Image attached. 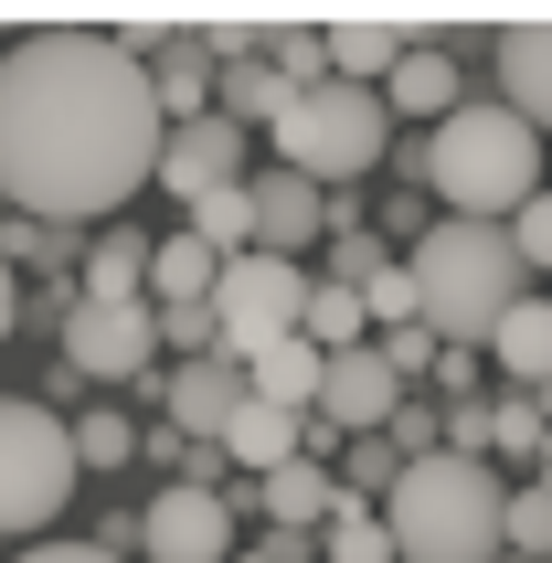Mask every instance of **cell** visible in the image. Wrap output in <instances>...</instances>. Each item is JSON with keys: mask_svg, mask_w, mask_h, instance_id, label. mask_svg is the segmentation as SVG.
<instances>
[{"mask_svg": "<svg viewBox=\"0 0 552 563\" xmlns=\"http://www.w3.org/2000/svg\"><path fill=\"white\" fill-rule=\"evenodd\" d=\"M362 319H383V330H415V277H404V255L362 277Z\"/></svg>", "mask_w": 552, "mask_h": 563, "instance_id": "30", "label": "cell"}, {"mask_svg": "<svg viewBox=\"0 0 552 563\" xmlns=\"http://www.w3.org/2000/svg\"><path fill=\"white\" fill-rule=\"evenodd\" d=\"M150 64H128L107 32H32L0 54V202L22 223H118L159 170Z\"/></svg>", "mask_w": 552, "mask_h": 563, "instance_id": "1", "label": "cell"}, {"mask_svg": "<svg viewBox=\"0 0 552 563\" xmlns=\"http://www.w3.org/2000/svg\"><path fill=\"white\" fill-rule=\"evenodd\" d=\"M191 245H213V255H255V202H245V181H223V191H202L191 202V223H181Z\"/></svg>", "mask_w": 552, "mask_h": 563, "instance_id": "26", "label": "cell"}, {"mask_svg": "<svg viewBox=\"0 0 552 563\" xmlns=\"http://www.w3.org/2000/svg\"><path fill=\"white\" fill-rule=\"evenodd\" d=\"M11 319H22V287H11V266H0V341H11Z\"/></svg>", "mask_w": 552, "mask_h": 563, "instance_id": "36", "label": "cell"}, {"mask_svg": "<svg viewBox=\"0 0 552 563\" xmlns=\"http://www.w3.org/2000/svg\"><path fill=\"white\" fill-rule=\"evenodd\" d=\"M319 43H330V75H340V86H372V96H383V75H394V54H404V22H394V11H340V22H319Z\"/></svg>", "mask_w": 552, "mask_h": 563, "instance_id": "16", "label": "cell"}, {"mask_svg": "<svg viewBox=\"0 0 552 563\" xmlns=\"http://www.w3.org/2000/svg\"><path fill=\"white\" fill-rule=\"evenodd\" d=\"M531 446H542V405L531 394H499L489 405V457H531Z\"/></svg>", "mask_w": 552, "mask_h": 563, "instance_id": "31", "label": "cell"}, {"mask_svg": "<svg viewBox=\"0 0 552 563\" xmlns=\"http://www.w3.org/2000/svg\"><path fill=\"white\" fill-rule=\"evenodd\" d=\"M489 64H499V107H510L531 139H552V11L499 22L489 32Z\"/></svg>", "mask_w": 552, "mask_h": 563, "instance_id": "12", "label": "cell"}, {"mask_svg": "<svg viewBox=\"0 0 552 563\" xmlns=\"http://www.w3.org/2000/svg\"><path fill=\"white\" fill-rule=\"evenodd\" d=\"M150 96H159V118L181 128V118H213V54L191 43V32H170L150 54Z\"/></svg>", "mask_w": 552, "mask_h": 563, "instance_id": "21", "label": "cell"}, {"mask_svg": "<svg viewBox=\"0 0 552 563\" xmlns=\"http://www.w3.org/2000/svg\"><path fill=\"white\" fill-rule=\"evenodd\" d=\"M159 405H170V426H181L191 446H223V426L245 415V373H234L223 351H202V362H170Z\"/></svg>", "mask_w": 552, "mask_h": 563, "instance_id": "14", "label": "cell"}, {"mask_svg": "<svg viewBox=\"0 0 552 563\" xmlns=\"http://www.w3.org/2000/svg\"><path fill=\"white\" fill-rule=\"evenodd\" d=\"M510 255H521L531 277H552V191H531L521 213H510Z\"/></svg>", "mask_w": 552, "mask_h": 563, "instance_id": "33", "label": "cell"}, {"mask_svg": "<svg viewBox=\"0 0 552 563\" xmlns=\"http://www.w3.org/2000/svg\"><path fill=\"white\" fill-rule=\"evenodd\" d=\"M510 521V489H499L489 457H415V468L383 489V532H394V563H499Z\"/></svg>", "mask_w": 552, "mask_h": 563, "instance_id": "3", "label": "cell"}, {"mask_svg": "<svg viewBox=\"0 0 552 563\" xmlns=\"http://www.w3.org/2000/svg\"><path fill=\"white\" fill-rule=\"evenodd\" d=\"M499 542H510V553L521 563H552V489H510V521H499Z\"/></svg>", "mask_w": 552, "mask_h": 563, "instance_id": "28", "label": "cell"}, {"mask_svg": "<svg viewBox=\"0 0 552 563\" xmlns=\"http://www.w3.org/2000/svg\"><path fill=\"white\" fill-rule=\"evenodd\" d=\"M383 118H457V54L446 43H404L394 75H383Z\"/></svg>", "mask_w": 552, "mask_h": 563, "instance_id": "15", "label": "cell"}, {"mask_svg": "<svg viewBox=\"0 0 552 563\" xmlns=\"http://www.w3.org/2000/svg\"><path fill=\"white\" fill-rule=\"evenodd\" d=\"M415 159H426V191L457 223H510L531 191H542V139H531L510 107H457V118H435V139Z\"/></svg>", "mask_w": 552, "mask_h": 563, "instance_id": "4", "label": "cell"}, {"mask_svg": "<svg viewBox=\"0 0 552 563\" xmlns=\"http://www.w3.org/2000/svg\"><path fill=\"white\" fill-rule=\"evenodd\" d=\"M499 563H521V553H499Z\"/></svg>", "mask_w": 552, "mask_h": 563, "instance_id": "37", "label": "cell"}, {"mask_svg": "<svg viewBox=\"0 0 552 563\" xmlns=\"http://www.w3.org/2000/svg\"><path fill=\"white\" fill-rule=\"evenodd\" d=\"M319 362H330V351L276 341V351H255V362H234V373H245L255 405H276V415H298V426H308V405H319Z\"/></svg>", "mask_w": 552, "mask_h": 563, "instance_id": "20", "label": "cell"}, {"mask_svg": "<svg viewBox=\"0 0 552 563\" xmlns=\"http://www.w3.org/2000/svg\"><path fill=\"white\" fill-rule=\"evenodd\" d=\"M330 500H340V478L319 468V457H287V468L255 478V510H266L276 532H319V521H330Z\"/></svg>", "mask_w": 552, "mask_h": 563, "instance_id": "19", "label": "cell"}, {"mask_svg": "<svg viewBox=\"0 0 552 563\" xmlns=\"http://www.w3.org/2000/svg\"><path fill=\"white\" fill-rule=\"evenodd\" d=\"M404 277H415V319H426L446 351H489V330L510 319L521 298V255H510V223H457L435 213L404 255Z\"/></svg>", "mask_w": 552, "mask_h": 563, "instance_id": "2", "label": "cell"}, {"mask_svg": "<svg viewBox=\"0 0 552 563\" xmlns=\"http://www.w3.org/2000/svg\"><path fill=\"white\" fill-rule=\"evenodd\" d=\"M372 351H383V373H394V383H415V373H435V362H446V341H435L426 319H415V330H383Z\"/></svg>", "mask_w": 552, "mask_h": 563, "instance_id": "32", "label": "cell"}, {"mask_svg": "<svg viewBox=\"0 0 552 563\" xmlns=\"http://www.w3.org/2000/svg\"><path fill=\"white\" fill-rule=\"evenodd\" d=\"M245 202H255V255H287V266H298V255L330 234V191L298 181V170H255Z\"/></svg>", "mask_w": 552, "mask_h": 563, "instance_id": "13", "label": "cell"}, {"mask_svg": "<svg viewBox=\"0 0 552 563\" xmlns=\"http://www.w3.org/2000/svg\"><path fill=\"white\" fill-rule=\"evenodd\" d=\"M159 362V309L150 298H118V309H64V373H86V383H128V373H150Z\"/></svg>", "mask_w": 552, "mask_h": 563, "instance_id": "8", "label": "cell"}, {"mask_svg": "<svg viewBox=\"0 0 552 563\" xmlns=\"http://www.w3.org/2000/svg\"><path fill=\"white\" fill-rule=\"evenodd\" d=\"M159 351H191L202 362L213 351V309H159Z\"/></svg>", "mask_w": 552, "mask_h": 563, "instance_id": "34", "label": "cell"}, {"mask_svg": "<svg viewBox=\"0 0 552 563\" xmlns=\"http://www.w3.org/2000/svg\"><path fill=\"white\" fill-rule=\"evenodd\" d=\"M139 553H150V563H234V500L170 478V489L139 510Z\"/></svg>", "mask_w": 552, "mask_h": 563, "instance_id": "9", "label": "cell"}, {"mask_svg": "<svg viewBox=\"0 0 552 563\" xmlns=\"http://www.w3.org/2000/svg\"><path fill=\"white\" fill-rule=\"evenodd\" d=\"M75 426H64L43 394H0V532H54L64 500H75Z\"/></svg>", "mask_w": 552, "mask_h": 563, "instance_id": "6", "label": "cell"}, {"mask_svg": "<svg viewBox=\"0 0 552 563\" xmlns=\"http://www.w3.org/2000/svg\"><path fill=\"white\" fill-rule=\"evenodd\" d=\"M383 150H394V118H383V96L372 86H308L276 107V170H298V181H362V170H383Z\"/></svg>", "mask_w": 552, "mask_h": 563, "instance_id": "5", "label": "cell"}, {"mask_svg": "<svg viewBox=\"0 0 552 563\" xmlns=\"http://www.w3.org/2000/svg\"><path fill=\"white\" fill-rule=\"evenodd\" d=\"M223 457H245V468L266 478V468H287V457H308V426H298V415H276V405H255V394H245V415L223 426Z\"/></svg>", "mask_w": 552, "mask_h": 563, "instance_id": "23", "label": "cell"}, {"mask_svg": "<svg viewBox=\"0 0 552 563\" xmlns=\"http://www.w3.org/2000/svg\"><path fill=\"white\" fill-rule=\"evenodd\" d=\"M11 563H128V553H107V542H22Z\"/></svg>", "mask_w": 552, "mask_h": 563, "instance_id": "35", "label": "cell"}, {"mask_svg": "<svg viewBox=\"0 0 552 563\" xmlns=\"http://www.w3.org/2000/svg\"><path fill=\"white\" fill-rule=\"evenodd\" d=\"M340 489H351V500H383V489H394V478H404V457H394V446H383V437H351V446H340Z\"/></svg>", "mask_w": 552, "mask_h": 563, "instance_id": "29", "label": "cell"}, {"mask_svg": "<svg viewBox=\"0 0 552 563\" xmlns=\"http://www.w3.org/2000/svg\"><path fill=\"white\" fill-rule=\"evenodd\" d=\"M128 457H139V426H128V415H75V468H96V478H118Z\"/></svg>", "mask_w": 552, "mask_h": 563, "instance_id": "27", "label": "cell"}, {"mask_svg": "<svg viewBox=\"0 0 552 563\" xmlns=\"http://www.w3.org/2000/svg\"><path fill=\"white\" fill-rule=\"evenodd\" d=\"M394 405H404V383L383 373V351H330V362H319V405H308V426H319V437H383V426H394Z\"/></svg>", "mask_w": 552, "mask_h": 563, "instance_id": "10", "label": "cell"}, {"mask_svg": "<svg viewBox=\"0 0 552 563\" xmlns=\"http://www.w3.org/2000/svg\"><path fill=\"white\" fill-rule=\"evenodd\" d=\"M489 362L510 373V394H542L552 383V298H510V319L489 330Z\"/></svg>", "mask_w": 552, "mask_h": 563, "instance_id": "18", "label": "cell"}, {"mask_svg": "<svg viewBox=\"0 0 552 563\" xmlns=\"http://www.w3.org/2000/svg\"><path fill=\"white\" fill-rule=\"evenodd\" d=\"M86 309H118V298H150V234H128V223H96L86 245V277H75Z\"/></svg>", "mask_w": 552, "mask_h": 563, "instance_id": "17", "label": "cell"}, {"mask_svg": "<svg viewBox=\"0 0 552 563\" xmlns=\"http://www.w3.org/2000/svg\"><path fill=\"white\" fill-rule=\"evenodd\" d=\"M213 351L223 362H255V351L298 341V309H308V266H287V255H223L213 277Z\"/></svg>", "mask_w": 552, "mask_h": 563, "instance_id": "7", "label": "cell"}, {"mask_svg": "<svg viewBox=\"0 0 552 563\" xmlns=\"http://www.w3.org/2000/svg\"><path fill=\"white\" fill-rule=\"evenodd\" d=\"M298 341H308V351H362V341H372V319H362V287H340V277H308Z\"/></svg>", "mask_w": 552, "mask_h": 563, "instance_id": "24", "label": "cell"}, {"mask_svg": "<svg viewBox=\"0 0 552 563\" xmlns=\"http://www.w3.org/2000/svg\"><path fill=\"white\" fill-rule=\"evenodd\" d=\"M319 563H394L383 500H351V489H340V500H330V521H319Z\"/></svg>", "mask_w": 552, "mask_h": 563, "instance_id": "25", "label": "cell"}, {"mask_svg": "<svg viewBox=\"0 0 552 563\" xmlns=\"http://www.w3.org/2000/svg\"><path fill=\"white\" fill-rule=\"evenodd\" d=\"M223 181H245V128H223V118H181L170 139H159V170H150V191H170V202H202V191H223Z\"/></svg>", "mask_w": 552, "mask_h": 563, "instance_id": "11", "label": "cell"}, {"mask_svg": "<svg viewBox=\"0 0 552 563\" xmlns=\"http://www.w3.org/2000/svg\"><path fill=\"white\" fill-rule=\"evenodd\" d=\"M223 277L213 245H191V234H170V245H150V309H202Z\"/></svg>", "mask_w": 552, "mask_h": 563, "instance_id": "22", "label": "cell"}]
</instances>
